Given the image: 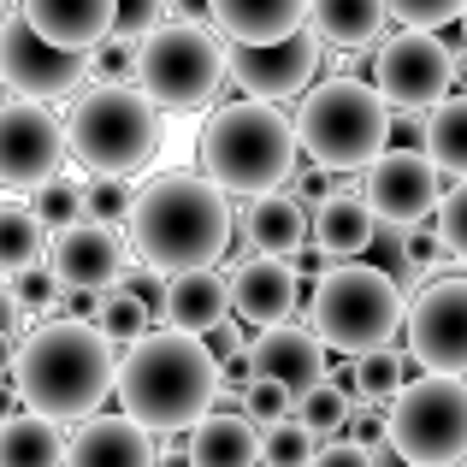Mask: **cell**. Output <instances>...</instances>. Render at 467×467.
I'll return each instance as SVG.
<instances>
[{"label":"cell","mask_w":467,"mask_h":467,"mask_svg":"<svg viewBox=\"0 0 467 467\" xmlns=\"http://www.w3.org/2000/svg\"><path fill=\"white\" fill-rule=\"evenodd\" d=\"M66 456H71V438L30 409L12 414L6 432H0V467H66Z\"/></svg>","instance_id":"obj_27"},{"label":"cell","mask_w":467,"mask_h":467,"mask_svg":"<svg viewBox=\"0 0 467 467\" xmlns=\"http://www.w3.org/2000/svg\"><path fill=\"white\" fill-rule=\"evenodd\" d=\"M249 355H254V373L285 385L296 402L326 385V343H319L314 326H296V319H290V326H273L249 343Z\"/></svg>","instance_id":"obj_17"},{"label":"cell","mask_w":467,"mask_h":467,"mask_svg":"<svg viewBox=\"0 0 467 467\" xmlns=\"http://www.w3.org/2000/svg\"><path fill=\"white\" fill-rule=\"evenodd\" d=\"M444 254H450V249H444V231H438V225H432V231L414 225L409 237H402V261H409V273H420V278L432 273V266L444 261ZM426 285H432V278H426Z\"/></svg>","instance_id":"obj_41"},{"label":"cell","mask_w":467,"mask_h":467,"mask_svg":"<svg viewBox=\"0 0 467 467\" xmlns=\"http://www.w3.org/2000/svg\"><path fill=\"white\" fill-rule=\"evenodd\" d=\"M438 231H444V249L467 266V183H456V190L444 195V207H438Z\"/></svg>","instance_id":"obj_40"},{"label":"cell","mask_w":467,"mask_h":467,"mask_svg":"<svg viewBox=\"0 0 467 467\" xmlns=\"http://www.w3.org/2000/svg\"><path fill=\"white\" fill-rule=\"evenodd\" d=\"M137 71H142V42H101L89 54V78L95 83H107V89H130L137 83Z\"/></svg>","instance_id":"obj_36"},{"label":"cell","mask_w":467,"mask_h":467,"mask_svg":"<svg viewBox=\"0 0 467 467\" xmlns=\"http://www.w3.org/2000/svg\"><path fill=\"white\" fill-rule=\"evenodd\" d=\"M462 36H467V18H462Z\"/></svg>","instance_id":"obj_46"},{"label":"cell","mask_w":467,"mask_h":467,"mask_svg":"<svg viewBox=\"0 0 467 467\" xmlns=\"http://www.w3.org/2000/svg\"><path fill=\"white\" fill-rule=\"evenodd\" d=\"M119 343L95 319H42L18 355H12V390L30 414L54 426H83L119 397Z\"/></svg>","instance_id":"obj_1"},{"label":"cell","mask_w":467,"mask_h":467,"mask_svg":"<svg viewBox=\"0 0 467 467\" xmlns=\"http://www.w3.org/2000/svg\"><path fill=\"white\" fill-rule=\"evenodd\" d=\"M390 450L402 456V467L467 462V379H414L390 402Z\"/></svg>","instance_id":"obj_9"},{"label":"cell","mask_w":467,"mask_h":467,"mask_svg":"<svg viewBox=\"0 0 467 467\" xmlns=\"http://www.w3.org/2000/svg\"><path fill=\"white\" fill-rule=\"evenodd\" d=\"M66 130H71V160L83 171H95V178H137L160 154V107L137 83L130 89L89 83L71 101Z\"/></svg>","instance_id":"obj_7"},{"label":"cell","mask_w":467,"mask_h":467,"mask_svg":"<svg viewBox=\"0 0 467 467\" xmlns=\"http://www.w3.org/2000/svg\"><path fill=\"white\" fill-rule=\"evenodd\" d=\"M171 12V0H119V42H149V36L160 30V24H171L166 18Z\"/></svg>","instance_id":"obj_39"},{"label":"cell","mask_w":467,"mask_h":467,"mask_svg":"<svg viewBox=\"0 0 467 467\" xmlns=\"http://www.w3.org/2000/svg\"><path fill=\"white\" fill-rule=\"evenodd\" d=\"M314 467H379V450L355 444V438H331V444H319Z\"/></svg>","instance_id":"obj_42"},{"label":"cell","mask_w":467,"mask_h":467,"mask_svg":"<svg viewBox=\"0 0 467 467\" xmlns=\"http://www.w3.org/2000/svg\"><path fill=\"white\" fill-rule=\"evenodd\" d=\"M36 213H42L47 237H71L78 225H89V183L83 178H54L47 190H36Z\"/></svg>","instance_id":"obj_33"},{"label":"cell","mask_w":467,"mask_h":467,"mask_svg":"<svg viewBox=\"0 0 467 467\" xmlns=\"http://www.w3.org/2000/svg\"><path fill=\"white\" fill-rule=\"evenodd\" d=\"M225 397V367L190 331H149L119 361V409L149 432H195Z\"/></svg>","instance_id":"obj_3"},{"label":"cell","mask_w":467,"mask_h":467,"mask_svg":"<svg viewBox=\"0 0 467 467\" xmlns=\"http://www.w3.org/2000/svg\"><path fill=\"white\" fill-rule=\"evenodd\" d=\"M456 83V54L432 30H397L373 47V89L397 113H432L450 101Z\"/></svg>","instance_id":"obj_10"},{"label":"cell","mask_w":467,"mask_h":467,"mask_svg":"<svg viewBox=\"0 0 467 467\" xmlns=\"http://www.w3.org/2000/svg\"><path fill=\"white\" fill-rule=\"evenodd\" d=\"M202 343L213 349V361H219V367H225V361H237V355H249V349H243V331H237V319H225V326H219L213 337H202Z\"/></svg>","instance_id":"obj_44"},{"label":"cell","mask_w":467,"mask_h":467,"mask_svg":"<svg viewBox=\"0 0 467 467\" xmlns=\"http://www.w3.org/2000/svg\"><path fill=\"white\" fill-rule=\"evenodd\" d=\"M414 379H426V373L409 361V349H379L367 361H349V379H337V385H349L355 397H373V402H397Z\"/></svg>","instance_id":"obj_30"},{"label":"cell","mask_w":467,"mask_h":467,"mask_svg":"<svg viewBox=\"0 0 467 467\" xmlns=\"http://www.w3.org/2000/svg\"><path fill=\"white\" fill-rule=\"evenodd\" d=\"M296 202H331V171L326 166H296V178L285 183Z\"/></svg>","instance_id":"obj_43"},{"label":"cell","mask_w":467,"mask_h":467,"mask_svg":"<svg viewBox=\"0 0 467 467\" xmlns=\"http://www.w3.org/2000/svg\"><path fill=\"white\" fill-rule=\"evenodd\" d=\"M390 18L402 30H444L450 18H467V0H390Z\"/></svg>","instance_id":"obj_38"},{"label":"cell","mask_w":467,"mask_h":467,"mask_svg":"<svg viewBox=\"0 0 467 467\" xmlns=\"http://www.w3.org/2000/svg\"><path fill=\"white\" fill-rule=\"evenodd\" d=\"M231 302H237V319L243 326H290V314H296L302 302V278L290 261H273V254H261V261L237 266L231 273Z\"/></svg>","instance_id":"obj_19"},{"label":"cell","mask_w":467,"mask_h":467,"mask_svg":"<svg viewBox=\"0 0 467 467\" xmlns=\"http://www.w3.org/2000/svg\"><path fill=\"white\" fill-rule=\"evenodd\" d=\"M308 326L319 331L326 349L367 361L379 349H397V331H409V302H402L397 273L373 261H343L326 285H314Z\"/></svg>","instance_id":"obj_6"},{"label":"cell","mask_w":467,"mask_h":467,"mask_svg":"<svg viewBox=\"0 0 467 467\" xmlns=\"http://www.w3.org/2000/svg\"><path fill=\"white\" fill-rule=\"evenodd\" d=\"M160 319L166 331H190V337H213L225 319H237V302H231V273H183L166 278L160 290Z\"/></svg>","instance_id":"obj_20"},{"label":"cell","mask_w":467,"mask_h":467,"mask_svg":"<svg viewBox=\"0 0 467 467\" xmlns=\"http://www.w3.org/2000/svg\"><path fill=\"white\" fill-rule=\"evenodd\" d=\"M314 456H319V432L302 420L261 432V467H314Z\"/></svg>","instance_id":"obj_34"},{"label":"cell","mask_w":467,"mask_h":467,"mask_svg":"<svg viewBox=\"0 0 467 467\" xmlns=\"http://www.w3.org/2000/svg\"><path fill=\"white\" fill-rule=\"evenodd\" d=\"M361 195L373 202L379 225L414 231L426 213H438V207H444L450 190H444V171H438L420 149H390L379 166L361 171Z\"/></svg>","instance_id":"obj_14"},{"label":"cell","mask_w":467,"mask_h":467,"mask_svg":"<svg viewBox=\"0 0 467 467\" xmlns=\"http://www.w3.org/2000/svg\"><path fill=\"white\" fill-rule=\"evenodd\" d=\"M296 137L308 166L326 171H367L397 142V107L373 89V78H326L296 107Z\"/></svg>","instance_id":"obj_5"},{"label":"cell","mask_w":467,"mask_h":467,"mask_svg":"<svg viewBox=\"0 0 467 467\" xmlns=\"http://www.w3.org/2000/svg\"><path fill=\"white\" fill-rule=\"evenodd\" d=\"M18 12L47 36L54 47L89 59L119 30V0H18Z\"/></svg>","instance_id":"obj_18"},{"label":"cell","mask_w":467,"mask_h":467,"mask_svg":"<svg viewBox=\"0 0 467 467\" xmlns=\"http://www.w3.org/2000/svg\"><path fill=\"white\" fill-rule=\"evenodd\" d=\"M66 154H71V130L42 101L12 95L0 107V178H6V190H47L66 166Z\"/></svg>","instance_id":"obj_12"},{"label":"cell","mask_w":467,"mask_h":467,"mask_svg":"<svg viewBox=\"0 0 467 467\" xmlns=\"http://www.w3.org/2000/svg\"><path fill=\"white\" fill-rule=\"evenodd\" d=\"M183 450L195 456V467H261V426L243 409H213L183 438Z\"/></svg>","instance_id":"obj_24"},{"label":"cell","mask_w":467,"mask_h":467,"mask_svg":"<svg viewBox=\"0 0 467 467\" xmlns=\"http://www.w3.org/2000/svg\"><path fill=\"white\" fill-rule=\"evenodd\" d=\"M319 36H285V42H249V47H231V78L243 83V95L254 101H308L314 78H319Z\"/></svg>","instance_id":"obj_15"},{"label":"cell","mask_w":467,"mask_h":467,"mask_svg":"<svg viewBox=\"0 0 467 467\" xmlns=\"http://www.w3.org/2000/svg\"><path fill=\"white\" fill-rule=\"evenodd\" d=\"M66 467H160L154 432L137 426L130 414H95L71 432Z\"/></svg>","instance_id":"obj_21"},{"label":"cell","mask_w":467,"mask_h":467,"mask_svg":"<svg viewBox=\"0 0 467 467\" xmlns=\"http://www.w3.org/2000/svg\"><path fill=\"white\" fill-rule=\"evenodd\" d=\"M231 71V47L219 42V30L190 18H171L142 42V71L137 89L166 113V107H207L213 89Z\"/></svg>","instance_id":"obj_8"},{"label":"cell","mask_w":467,"mask_h":467,"mask_svg":"<svg viewBox=\"0 0 467 467\" xmlns=\"http://www.w3.org/2000/svg\"><path fill=\"white\" fill-rule=\"evenodd\" d=\"M160 467H195V456L183 450V438H178V444H166V450H160Z\"/></svg>","instance_id":"obj_45"},{"label":"cell","mask_w":467,"mask_h":467,"mask_svg":"<svg viewBox=\"0 0 467 467\" xmlns=\"http://www.w3.org/2000/svg\"><path fill=\"white\" fill-rule=\"evenodd\" d=\"M426 160L444 178L467 183V95H450L444 107L426 113Z\"/></svg>","instance_id":"obj_29"},{"label":"cell","mask_w":467,"mask_h":467,"mask_svg":"<svg viewBox=\"0 0 467 467\" xmlns=\"http://www.w3.org/2000/svg\"><path fill=\"white\" fill-rule=\"evenodd\" d=\"M83 314H89L113 343H125V349H130V343H142V337L154 331V308L137 296V290H125V285L107 290V296H83Z\"/></svg>","instance_id":"obj_31"},{"label":"cell","mask_w":467,"mask_h":467,"mask_svg":"<svg viewBox=\"0 0 467 467\" xmlns=\"http://www.w3.org/2000/svg\"><path fill=\"white\" fill-rule=\"evenodd\" d=\"M296 420L314 426L319 444H331V438H343V432L355 426V390L337 385V379H326L319 390H308V397L296 402Z\"/></svg>","instance_id":"obj_32"},{"label":"cell","mask_w":467,"mask_h":467,"mask_svg":"<svg viewBox=\"0 0 467 467\" xmlns=\"http://www.w3.org/2000/svg\"><path fill=\"white\" fill-rule=\"evenodd\" d=\"M243 243H249L254 254H273V261H296L314 243L308 202H296L290 190H273V195H261V202H249L243 207Z\"/></svg>","instance_id":"obj_23"},{"label":"cell","mask_w":467,"mask_h":467,"mask_svg":"<svg viewBox=\"0 0 467 467\" xmlns=\"http://www.w3.org/2000/svg\"><path fill=\"white\" fill-rule=\"evenodd\" d=\"M409 361L438 379H467V273H444L409 302Z\"/></svg>","instance_id":"obj_11"},{"label":"cell","mask_w":467,"mask_h":467,"mask_svg":"<svg viewBox=\"0 0 467 467\" xmlns=\"http://www.w3.org/2000/svg\"><path fill=\"white\" fill-rule=\"evenodd\" d=\"M47 273L59 278L66 296H107V290H119V285H125V273H130L125 237L107 231V225H78L71 237L54 243Z\"/></svg>","instance_id":"obj_16"},{"label":"cell","mask_w":467,"mask_h":467,"mask_svg":"<svg viewBox=\"0 0 467 467\" xmlns=\"http://www.w3.org/2000/svg\"><path fill=\"white\" fill-rule=\"evenodd\" d=\"M373 237H379V213H373V202L367 195H331V202H319L314 207V243H326L337 261H361L367 249H373Z\"/></svg>","instance_id":"obj_26"},{"label":"cell","mask_w":467,"mask_h":467,"mask_svg":"<svg viewBox=\"0 0 467 467\" xmlns=\"http://www.w3.org/2000/svg\"><path fill=\"white\" fill-rule=\"evenodd\" d=\"M296 119H285L273 101H254V95L213 107L202 130V178H213L237 202H261V195L285 190L296 178Z\"/></svg>","instance_id":"obj_4"},{"label":"cell","mask_w":467,"mask_h":467,"mask_svg":"<svg viewBox=\"0 0 467 467\" xmlns=\"http://www.w3.org/2000/svg\"><path fill=\"white\" fill-rule=\"evenodd\" d=\"M137 195L130 178H95L89 183V225H107V231H130L137 219Z\"/></svg>","instance_id":"obj_35"},{"label":"cell","mask_w":467,"mask_h":467,"mask_svg":"<svg viewBox=\"0 0 467 467\" xmlns=\"http://www.w3.org/2000/svg\"><path fill=\"white\" fill-rule=\"evenodd\" d=\"M231 195L213 178L195 171H160L142 183L137 219H130V254L149 266L154 278H183V273H213L231 254Z\"/></svg>","instance_id":"obj_2"},{"label":"cell","mask_w":467,"mask_h":467,"mask_svg":"<svg viewBox=\"0 0 467 467\" xmlns=\"http://www.w3.org/2000/svg\"><path fill=\"white\" fill-rule=\"evenodd\" d=\"M385 18H390V0H314L308 6V30L326 47H343V54L385 42Z\"/></svg>","instance_id":"obj_25"},{"label":"cell","mask_w":467,"mask_h":467,"mask_svg":"<svg viewBox=\"0 0 467 467\" xmlns=\"http://www.w3.org/2000/svg\"><path fill=\"white\" fill-rule=\"evenodd\" d=\"M308 6L314 0H207V18L231 47H249V42L302 36L308 30Z\"/></svg>","instance_id":"obj_22"},{"label":"cell","mask_w":467,"mask_h":467,"mask_svg":"<svg viewBox=\"0 0 467 467\" xmlns=\"http://www.w3.org/2000/svg\"><path fill=\"white\" fill-rule=\"evenodd\" d=\"M0 71H6V89L18 95V101H42L47 107V101L71 95L83 78H89V59L54 47L24 12H12L6 30H0Z\"/></svg>","instance_id":"obj_13"},{"label":"cell","mask_w":467,"mask_h":467,"mask_svg":"<svg viewBox=\"0 0 467 467\" xmlns=\"http://www.w3.org/2000/svg\"><path fill=\"white\" fill-rule=\"evenodd\" d=\"M243 414H249V420L261 426V432H273V426L296 420V397H290L285 385H273V379H254L249 397H243Z\"/></svg>","instance_id":"obj_37"},{"label":"cell","mask_w":467,"mask_h":467,"mask_svg":"<svg viewBox=\"0 0 467 467\" xmlns=\"http://www.w3.org/2000/svg\"><path fill=\"white\" fill-rule=\"evenodd\" d=\"M47 225L36 207L24 202H6L0 207V266H6V278H24V273H42L47 266Z\"/></svg>","instance_id":"obj_28"}]
</instances>
